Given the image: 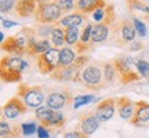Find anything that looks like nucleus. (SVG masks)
Segmentation results:
<instances>
[{
	"mask_svg": "<svg viewBox=\"0 0 149 138\" xmlns=\"http://www.w3.org/2000/svg\"><path fill=\"white\" fill-rule=\"evenodd\" d=\"M113 64L116 66L119 79L123 84H128V83L139 80L141 75L137 69V64L130 55H120V57L113 58Z\"/></svg>",
	"mask_w": 149,
	"mask_h": 138,
	"instance_id": "3",
	"label": "nucleus"
},
{
	"mask_svg": "<svg viewBox=\"0 0 149 138\" xmlns=\"http://www.w3.org/2000/svg\"><path fill=\"white\" fill-rule=\"evenodd\" d=\"M6 1H8V0H0V4H1V3H6Z\"/></svg>",
	"mask_w": 149,
	"mask_h": 138,
	"instance_id": "42",
	"label": "nucleus"
},
{
	"mask_svg": "<svg viewBox=\"0 0 149 138\" xmlns=\"http://www.w3.org/2000/svg\"><path fill=\"white\" fill-rule=\"evenodd\" d=\"M115 108H116V98H107L101 101L95 108V116L100 122H108L111 120L115 115Z\"/></svg>",
	"mask_w": 149,
	"mask_h": 138,
	"instance_id": "12",
	"label": "nucleus"
},
{
	"mask_svg": "<svg viewBox=\"0 0 149 138\" xmlns=\"http://www.w3.org/2000/svg\"><path fill=\"white\" fill-rule=\"evenodd\" d=\"M133 24H134V26H135V31H137V33H138L139 37H145V36H146L148 29H146V25H145L144 22L141 21V20H138V18H134Z\"/></svg>",
	"mask_w": 149,
	"mask_h": 138,
	"instance_id": "31",
	"label": "nucleus"
},
{
	"mask_svg": "<svg viewBox=\"0 0 149 138\" xmlns=\"http://www.w3.org/2000/svg\"><path fill=\"white\" fill-rule=\"evenodd\" d=\"M100 120L95 116V112H88L87 115H81L79 120V130L86 135L90 137L91 134H94L100 127Z\"/></svg>",
	"mask_w": 149,
	"mask_h": 138,
	"instance_id": "13",
	"label": "nucleus"
},
{
	"mask_svg": "<svg viewBox=\"0 0 149 138\" xmlns=\"http://www.w3.org/2000/svg\"><path fill=\"white\" fill-rule=\"evenodd\" d=\"M26 111H28V106L25 105V102L22 101L18 95L10 98L3 105V108H1L3 117H6V119H17L19 115L25 113Z\"/></svg>",
	"mask_w": 149,
	"mask_h": 138,
	"instance_id": "9",
	"label": "nucleus"
},
{
	"mask_svg": "<svg viewBox=\"0 0 149 138\" xmlns=\"http://www.w3.org/2000/svg\"><path fill=\"white\" fill-rule=\"evenodd\" d=\"M80 40L79 28H65V42L68 46H76Z\"/></svg>",
	"mask_w": 149,
	"mask_h": 138,
	"instance_id": "25",
	"label": "nucleus"
},
{
	"mask_svg": "<svg viewBox=\"0 0 149 138\" xmlns=\"http://www.w3.org/2000/svg\"><path fill=\"white\" fill-rule=\"evenodd\" d=\"M35 116L40 122V124H43L44 127L47 128H61L64 127L65 124V116L59 111L51 109L48 106H40L36 108L35 111Z\"/></svg>",
	"mask_w": 149,
	"mask_h": 138,
	"instance_id": "5",
	"label": "nucleus"
},
{
	"mask_svg": "<svg viewBox=\"0 0 149 138\" xmlns=\"http://www.w3.org/2000/svg\"><path fill=\"white\" fill-rule=\"evenodd\" d=\"M127 6L131 11H139L142 14H149V6L142 0H127Z\"/></svg>",
	"mask_w": 149,
	"mask_h": 138,
	"instance_id": "26",
	"label": "nucleus"
},
{
	"mask_svg": "<svg viewBox=\"0 0 149 138\" xmlns=\"http://www.w3.org/2000/svg\"><path fill=\"white\" fill-rule=\"evenodd\" d=\"M18 97L25 102L28 108H40L44 102V93L42 87L28 86L25 83H21L18 87Z\"/></svg>",
	"mask_w": 149,
	"mask_h": 138,
	"instance_id": "7",
	"label": "nucleus"
},
{
	"mask_svg": "<svg viewBox=\"0 0 149 138\" xmlns=\"http://www.w3.org/2000/svg\"><path fill=\"white\" fill-rule=\"evenodd\" d=\"M53 1H55V0H37L39 6L40 4H47V3H53Z\"/></svg>",
	"mask_w": 149,
	"mask_h": 138,
	"instance_id": "40",
	"label": "nucleus"
},
{
	"mask_svg": "<svg viewBox=\"0 0 149 138\" xmlns=\"http://www.w3.org/2000/svg\"><path fill=\"white\" fill-rule=\"evenodd\" d=\"M59 59H61V50L57 47L50 48L48 51L36 58L39 72L43 75H51L59 66Z\"/></svg>",
	"mask_w": 149,
	"mask_h": 138,
	"instance_id": "8",
	"label": "nucleus"
},
{
	"mask_svg": "<svg viewBox=\"0 0 149 138\" xmlns=\"http://www.w3.org/2000/svg\"><path fill=\"white\" fill-rule=\"evenodd\" d=\"M1 24H3V26H4V28H13V26H15V25H18L17 22L8 21V20H3V21H1Z\"/></svg>",
	"mask_w": 149,
	"mask_h": 138,
	"instance_id": "39",
	"label": "nucleus"
},
{
	"mask_svg": "<svg viewBox=\"0 0 149 138\" xmlns=\"http://www.w3.org/2000/svg\"><path fill=\"white\" fill-rule=\"evenodd\" d=\"M144 47V44L141 42H133L128 44V51H138V50H141V48Z\"/></svg>",
	"mask_w": 149,
	"mask_h": 138,
	"instance_id": "38",
	"label": "nucleus"
},
{
	"mask_svg": "<svg viewBox=\"0 0 149 138\" xmlns=\"http://www.w3.org/2000/svg\"><path fill=\"white\" fill-rule=\"evenodd\" d=\"M64 11L59 8V6L53 1L47 4H40L37 7V11L35 14V20L42 25H50V24H57L62 20Z\"/></svg>",
	"mask_w": 149,
	"mask_h": 138,
	"instance_id": "6",
	"label": "nucleus"
},
{
	"mask_svg": "<svg viewBox=\"0 0 149 138\" xmlns=\"http://www.w3.org/2000/svg\"><path fill=\"white\" fill-rule=\"evenodd\" d=\"M107 3L104 0H77L76 1V10L81 14H93L97 8H100Z\"/></svg>",
	"mask_w": 149,
	"mask_h": 138,
	"instance_id": "19",
	"label": "nucleus"
},
{
	"mask_svg": "<svg viewBox=\"0 0 149 138\" xmlns=\"http://www.w3.org/2000/svg\"><path fill=\"white\" fill-rule=\"evenodd\" d=\"M17 0H8V1H6V3H1L0 4V11L4 14V13H10L13 8H15V3Z\"/></svg>",
	"mask_w": 149,
	"mask_h": 138,
	"instance_id": "35",
	"label": "nucleus"
},
{
	"mask_svg": "<svg viewBox=\"0 0 149 138\" xmlns=\"http://www.w3.org/2000/svg\"><path fill=\"white\" fill-rule=\"evenodd\" d=\"M73 102V98L70 95L69 91H55V93H50L46 98V105L51 109L59 111L62 109L66 104Z\"/></svg>",
	"mask_w": 149,
	"mask_h": 138,
	"instance_id": "11",
	"label": "nucleus"
},
{
	"mask_svg": "<svg viewBox=\"0 0 149 138\" xmlns=\"http://www.w3.org/2000/svg\"><path fill=\"white\" fill-rule=\"evenodd\" d=\"M50 40L53 43L54 47H62L65 43V28L58 26V28H54L53 32H51V36H50Z\"/></svg>",
	"mask_w": 149,
	"mask_h": 138,
	"instance_id": "23",
	"label": "nucleus"
},
{
	"mask_svg": "<svg viewBox=\"0 0 149 138\" xmlns=\"http://www.w3.org/2000/svg\"><path fill=\"white\" fill-rule=\"evenodd\" d=\"M86 21V14H81L79 11L72 13V14H66L65 17H62V20L58 22V25H61L62 28H79L83 22Z\"/></svg>",
	"mask_w": 149,
	"mask_h": 138,
	"instance_id": "21",
	"label": "nucleus"
},
{
	"mask_svg": "<svg viewBox=\"0 0 149 138\" xmlns=\"http://www.w3.org/2000/svg\"><path fill=\"white\" fill-rule=\"evenodd\" d=\"M64 138H88V135H86L84 133H81L77 128V130H73V131H68L64 135Z\"/></svg>",
	"mask_w": 149,
	"mask_h": 138,
	"instance_id": "36",
	"label": "nucleus"
},
{
	"mask_svg": "<svg viewBox=\"0 0 149 138\" xmlns=\"http://www.w3.org/2000/svg\"><path fill=\"white\" fill-rule=\"evenodd\" d=\"M21 130L24 135H33L35 133H37V126L33 122H26L21 124Z\"/></svg>",
	"mask_w": 149,
	"mask_h": 138,
	"instance_id": "30",
	"label": "nucleus"
},
{
	"mask_svg": "<svg viewBox=\"0 0 149 138\" xmlns=\"http://www.w3.org/2000/svg\"><path fill=\"white\" fill-rule=\"evenodd\" d=\"M97 100L95 95L93 94H84V95H77L73 98V108L74 109H79L80 106H84L90 102H94Z\"/></svg>",
	"mask_w": 149,
	"mask_h": 138,
	"instance_id": "27",
	"label": "nucleus"
},
{
	"mask_svg": "<svg viewBox=\"0 0 149 138\" xmlns=\"http://www.w3.org/2000/svg\"><path fill=\"white\" fill-rule=\"evenodd\" d=\"M91 15H93V20L95 22H102V24H104L105 18H107V4L100 7V8H97Z\"/></svg>",
	"mask_w": 149,
	"mask_h": 138,
	"instance_id": "29",
	"label": "nucleus"
},
{
	"mask_svg": "<svg viewBox=\"0 0 149 138\" xmlns=\"http://www.w3.org/2000/svg\"><path fill=\"white\" fill-rule=\"evenodd\" d=\"M1 138H17L15 135H13V134H10V135H7V137H1Z\"/></svg>",
	"mask_w": 149,
	"mask_h": 138,
	"instance_id": "41",
	"label": "nucleus"
},
{
	"mask_svg": "<svg viewBox=\"0 0 149 138\" xmlns=\"http://www.w3.org/2000/svg\"><path fill=\"white\" fill-rule=\"evenodd\" d=\"M111 35V26H108L102 22H98L97 25H93V32H91V43L97 44V43L105 42Z\"/></svg>",
	"mask_w": 149,
	"mask_h": 138,
	"instance_id": "18",
	"label": "nucleus"
},
{
	"mask_svg": "<svg viewBox=\"0 0 149 138\" xmlns=\"http://www.w3.org/2000/svg\"><path fill=\"white\" fill-rule=\"evenodd\" d=\"M102 70H104V79H105L107 83H112L113 80L116 79L117 70H116L115 64H113V61H111V62H104V64H102Z\"/></svg>",
	"mask_w": 149,
	"mask_h": 138,
	"instance_id": "24",
	"label": "nucleus"
},
{
	"mask_svg": "<svg viewBox=\"0 0 149 138\" xmlns=\"http://www.w3.org/2000/svg\"><path fill=\"white\" fill-rule=\"evenodd\" d=\"M37 7H39L37 0H17L14 11L17 13V15L26 18V17H31L36 14Z\"/></svg>",
	"mask_w": 149,
	"mask_h": 138,
	"instance_id": "15",
	"label": "nucleus"
},
{
	"mask_svg": "<svg viewBox=\"0 0 149 138\" xmlns=\"http://www.w3.org/2000/svg\"><path fill=\"white\" fill-rule=\"evenodd\" d=\"M29 64L21 55H8L3 57L0 61V76L3 82L7 83H14V82H21L22 72L28 69Z\"/></svg>",
	"mask_w": 149,
	"mask_h": 138,
	"instance_id": "1",
	"label": "nucleus"
},
{
	"mask_svg": "<svg viewBox=\"0 0 149 138\" xmlns=\"http://www.w3.org/2000/svg\"><path fill=\"white\" fill-rule=\"evenodd\" d=\"M135 64L141 77H149V62H146L145 59H138L135 61Z\"/></svg>",
	"mask_w": 149,
	"mask_h": 138,
	"instance_id": "28",
	"label": "nucleus"
},
{
	"mask_svg": "<svg viewBox=\"0 0 149 138\" xmlns=\"http://www.w3.org/2000/svg\"><path fill=\"white\" fill-rule=\"evenodd\" d=\"M51 40H48V39H37L36 42L31 43L26 48V54L29 55H32V57H39V55H42L44 54L46 51H48L51 47Z\"/></svg>",
	"mask_w": 149,
	"mask_h": 138,
	"instance_id": "17",
	"label": "nucleus"
},
{
	"mask_svg": "<svg viewBox=\"0 0 149 138\" xmlns=\"http://www.w3.org/2000/svg\"><path fill=\"white\" fill-rule=\"evenodd\" d=\"M130 122L134 126H139L142 123L149 122V104L148 102H145V101L135 102V112H134V116Z\"/></svg>",
	"mask_w": 149,
	"mask_h": 138,
	"instance_id": "16",
	"label": "nucleus"
},
{
	"mask_svg": "<svg viewBox=\"0 0 149 138\" xmlns=\"http://www.w3.org/2000/svg\"><path fill=\"white\" fill-rule=\"evenodd\" d=\"M116 106L119 116L124 120H131L135 112V102H133L128 97H119L116 98Z\"/></svg>",
	"mask_w": 149,
	"mask_h": 138,
	"instance_id": "14",
	"label": "nucleus"
},
{
	"mask_svg": "<svg viewBox=\"0 0 149 138\" xmlns=\"http://www.w3.org/2000/svg\"><path fill=\"white\" fill-rule=\"evenodd\" d=\"M1 50L3 51H7L11 55H22V54L26 53V50L22 47L17 36H10L7 37L4 42L1 43Z\"/></svg>",
	"mask_w": 149,
	"mask_h": 138,
	"instance_id": "20",
	"label": "nucleus"
},
{
	"mask_svg": "<svg viewBox=\"0 0 149 138\" xmlns=\"http://www.w3.org/2000/svg\"><path fill=\"white\" fill-rule=\"evenodd\" d=\"M112 35L115 36V43L119 46H128L130 43L135 42L138 36L133 21L128 20H122L117 25H113Z\"/></svg>",
	"mask_w": 149,
	"mask_h": 138,
	"instance_id": "4",
	"label": "nucleus"
},
{
	"mask_svg": "<svg viewBox=\"0 0 149 138\" xmlns=\"http://www.w3.org/2000/svg\"><path fill=\"white\" fill-rule=\"evenodd\" d=\"M88 62H90V57H88V55H83V54H80L79 57H76V59H74L73 64L76 65V66H79L80 69H83L84 66L88 65Z\"/></svg>",
	"mask_w": 149,
	"mask_h": 138,
	"instance_id": "34",
	"label": "nucleus"
},
{
	"mask_svg": "<svg viewBox=\"0 0 149 138\" xmlns=\"http://www.w3.org/2000/svg\"><path fill=\"white\" fill-rule=\"evenodd\" d=\"M102 64H88L81 69L80 72V82L81 84L87 87L88 90L97 91L104 89L107 86V82L104 79V70L101 68Z\"/></svg>",
	"mask_w": 149,
	"mask_h": 138,
	"instance_id": "2",
	"label": "nucleus"
},
{
	"mask_svg": "<svg viewBox=\"0 0 149 138\" xmlns=\"http://www.w3.org/2000/svg\"><path fill=\"white\" fill-rule=\"evenodd\" d=\"M0 134H1V137H7L10 134L14 135V128H11L10 124L6 122V120H1L0 122Z\"/></svg>",
	"mask_w": 149,
	"mask_h": 138,
	"instance_id": "33",
	"label": "nucleus"
},
{
	"mask_svg": "<svg viewBox=\"0 0 149 138\" xmlns=\"http://www.w3.org/2000/svg\"><path fill=\"white\" fill-rule=\"evenodd\" d=\"M76 59V51L70 47L61 48V59H59V66H69Z\"/></svg>",
	"mask_w": 149,
	"mask_h": 138,
	"instance_id": "22",
	"label": "nucleus"
},
{
	"mask_svg": "<svg viewBox=\"0 0 149 138\" xmlns=\"http://www.w3.org/2000/svg\"><path fill=\"white\" fill-rule=\"evenodd\" d=\"M37 137H39V138H48V137H50L48 128L44 127L43 124H40V126L37 127Z\"/></svg>",
	"mask_w": 149,
	"mask_h": 138,
	"instance_id": "37",
	"label": "nucleus"
},
{
	"mask_svg": "<svg viewBox=\"0 0 149 138\" xmlns=\"http://www.w3.org/2000/svg\"><path fill=\"white\" fill-rule=\"evenodd\" d=\"M55 3L59 6V8L64 11V13L73 10L74 7H76V1L74 0H55Z\"/></svg>",
	"mask_w": 149,
	"mask_h": 138,
	"instance_id": "32",
	"label": "nucleus"
},
{
	"mask_svg": "<svg viewBox=\"0 0 149 138\" xmlns=\"http://www.w3.org/2000/svg\"><path fill=\"white\" fill-rule=\"evenodd\" d=\"M80 72L81 69L72 64L69 66H58L50 76L58 82H77L80 79Z\"/></svg>",
	"mask_w": 149,
	"mask_h": 138,
	"instance_id": "10",
	"label": "nucleus"
}]
</instances>
